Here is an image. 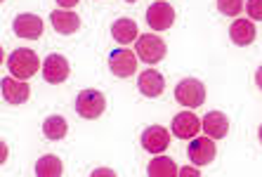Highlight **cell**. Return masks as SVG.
Instances as JSON below:
<instances>
[{
  "label": "cell",
  "instance_id": "83f0119b",
  "mask_svg": "<svg viewBox=\"0 0 262 177\" xmlns=\"http://www.w3.org/2000/svg\"><path fill=\"white\" fill-rule=\"evenodd\" d=\"M125 3H135V0H125Z\"/></svg>",
  "mask_w": 262,
  "mask_h": 177
},
{
  "label": "cell",
  "instance_id": "d6986e66",
  "mask_svg": "<svg viewBox=\"0 0 262 177\" xmlns=\"http://www.w3.org/2000/svg\"><path fill=\"white\" fill-rule=\"evenodd\" d=\"M64 172V165L57 156H43L36 161V175L38 177H59Z\"/></svg>",
  "mask_w": 262,
  "mask_h": 177
},
{
  "label": "cell",
  "instance_id": "44dd1931",
  "mask_svg": "<svg viewBox=\"0 0 262 177\" xmlns=\"http://www.w3.org/2000/svg\"><path fill=\"white\" fill-rule=\"evenodd\" d=\"M217 10L225 17H236L244 10V0H217Z\"/></svg>",
  "mask_w": 262,
  "mask_h": 177
},
{
  "label": "cell",
  "instance_id": "4316f807",
  "mask_svg": "<svg viewBox=\"0 0 262 177\" xmlns=\"http://www.w3.org/2000/svg\"><path fill=\"white\" fill-rule=\"evenodd\" d=\"M260 142H262V125H260Z\"/></svg>",
  "mask_w": 262,
  "mask_h": 177
},
{
  "label": "cell",
  "instance_id": "9c48e42d",
  "mask_svg": "<svg viewBox=\"0 0 262 177\" xmlns=\"http://www.w3.org/2000/svg\"><path fill=\"white\" fill-rule=\"evenodd\" d=\"M203 123L196 118V114H189V111H184V114H177L175 118H172V132H175V137H180V140H194L196 135H199V130H201Z\"/></svg>",
  "mask_w": 262,
  "mask_h": 177
},
{
  "label": "cell",
  "instance_id": "277c9868",
  "mask_svg": "<svg viewBox=\"0 0 262 177\" xmlns=\"http://www.w3.org/2000/svg\"><path fill=\"white\" fill-rule=\"evenodd\" d=\"M137 57L146 64H159L165 57V43L156 33H144L137 38Z\"/></svg>",
  "mask_w": 262,
  "mask_h": 177
},
{
  "label": "cell",
  "instance_id": "ba28073f",
  "mask_svg": "<svg viewBox=\"0 0 262 177\" xmlns=\"http://www.w3.org/2000/svg\"><path fill=\"white\" fill-rule=\"evenodd\" d=\"M43 78L52 85H59L69 78V61L61 55H50L43 61Z\"/></svg>",
  "mask_w": 262,
  "mask_h": 177
},
{
  "label": "cell",
  "instance_id": "5b68a950",
  "mask_svg": "<svg viewBox=\"0 0 262 177\" xmlns=\"http://www.w3.org/2000/svg\"><path fill=\"white\" fill-rule=\"evenodd\" d=\"M137 59H140V57L133 55V52L125 50V48L114 50V52L109 55L111 74L118 76V78H128V76H133L135 71H137Z\"/></svg>",
  "mask_w": 262,
  "mask_h": 177
},
{
  "label": "cell",
  "instance_id": "7a4b0ae2",
  "mask_svg": "<svg viewBox=\"0 0 262 177\" xmlns=\"http://www.w3.org/2000/svg\"><path fill=\"white\" fill-rule=\"evenodd\" d=\"M175 99L187 109H196L206 102V85L196 78H184L175 87Z\"/></svg>",
  "mask_w": 262,
  "mask_h": 177
},
{
  "label": "cell",
  "instance_id": "7402d4cb",
  "mask_svg": "<svg viewBox=\"0 0 262 177\" xmlns=\"http://www.w3.org/2000/svg\"><path fill=\"white\" fill-rule=\"evenodd\" d=\"M246 12H248L250 19L262 21V0H248V3H246Z\"/></svg>",
  "mask_w": 262,
  "mask_h": 177
},
{
  "label": "cell",
  "instance_id": "ffe728a7",
  "mask_svg": "<svg viewBox=\"0 0 262 177\" xmlns=\"http://www.w3.org/2000/svg\"><path fill=\"white\" fill-rule=\"evenodd\" d=\"M43 132L48 140H64V135L69 132V125L61 116H50L43 123Z\"/></svg>",
  "mask_w": 262,
  "mask_h": 177
},
{
  "label": "cell",
  "instance_id": "e0dca14e",
  "mask_svg": "<svg viewBox=\"0 0 262 177\" xmlns=\"http://www.w3.org/2000/svg\"><path fill=\"white\" fill-rule=\"evenodd\" d=\"M111 36H114V40L121 45H130L133 40H137V24H135L133 19H116L114 24H111Z\"/></svg>",
  "mask_w": 262,
  "mask_h": 177
},
{
  "label": "cell",
  "instance_id": "30bf717a",
  "mask_svg": "<svg viewBox=\"0 0 262 177\" xmlns=\"http://www.w3.org/2000/svg\"><path fill=\"white\" fill-rule=\"evenodd\" d=\"M12 29L19 38L36 40V38H40V33H43V21H40L38 14H19V17L14 19Z\"/></svg>",
  "mask_w": 262,
  "mask_h": 177
},
{
  "label": "cell",
  "instance_id": "6da1fadb",
  "mask_svg": "<svg viewBox=\"0 0 262 177\" xmlns=\"http://www.w3.org/2000/svg\"><path fill=\"white\" fill-rule=\"evenodd\" d=\"M7 69H10V74H12L14 78L29 80L31 76H36V71L40 69V59H38V55L33 50L19 48L7 57Z\"/></svg>",
  "mask_w": 262,
  "mask_h": 177
},
{
  "label": "cell",
  "instance_id": "2e32d148",
  "mask_svg": "<svg viewBox=\"0 0 262 177\" xmlns=\"http://www.w3.org/2000/svg\"><path fill=\"white\" fill-rule=\"evenodd\" d=\"M50 21H52V29H55L57 33H64V36L76 33L80 26V17L69 12V10H57V12H52L50 14Z\"/></svg>",
  "mask_w": 262,
  "mask_h": 177
},
{
  "label": "cell",
  "instance_id": "9a60e30c",
  "mask_svg": "<svg viewBox=\"0 0 262 177\" xmlns=\"http://www.w3.org/2000/svg\"><path fill=\"white\" fill-rule=\"evenodd\" d=\"M229 38H232L234 45H250L255 40V24L250 21V19H236L232 26H229Z\"/></svg>",
  "mask_w": 262,
  "mask_h": 177
},
{
  "label": "cell",
  "instance_id": "8992f818",
  "mask_svg": "<svg viewBox=\"0 0 262 177\" xmlns=\"http://www.w3.org/2000/svg\"><path fill=\"white\" fill-rule=\"evenodd\" d=\"M172 21H175V10L165 0H159V3L149 5V10H146V24L151 26L154 31L170 29Z\"/></svg>",
  "mask_w": 262,
  "mask_h": 177
},
{
  "label": "cell",
  "instance_id": "4fadbf2b",
  "mask_svg": "<svg viewBox=\"0 0 262 177\" xmlns=\"http://www.w3.org/2000/svg\"><path fill=\"white\" fill-rule=\"evenodd\" d=\"M137 87L144 97H159L161 92L165 87V80L159 71H154V69H146L144 74H140V80H137Z\"/></svg>",
  "mask_w": 262,
  "mask_h": 177
},
{
  "label": "cell",
  "instance_id": "603a6c76",
  "mask_svg": "<svg viewBox=\"0 0 262 177\" xmlns=\"http://www.w3.org/2000/svg\"><path fill=\"white\" fill-rule=\"evenodd\" d=\"M57 5L61 7V10H69V7H76L80 3V0H55Z\"/></svg>",
  "mask_w": 262,
  "mask_h": 177
},
{
  "label": "cell",
  "instance_id": "ac0fdd59",
  "mask_svg": "<svg viewBox=\"0 0 262 177\" xmlns=\"http://www.w3.org/2000/svg\"><path fill=\"white\" fill-rule=\"evenodd\" d=\"M146 175L149 177H175V175H180V170H177V165L172 159L159 156V159H154L151 163H149Z\"/></svg>",
  "mask_w": 262,
  "mask_h": 177
},
{
  "label": "cell",
  "instance_id": "cb8c5ba5",
  "mask_svg": "<svg viewBox=\"0 0 262 177\" xmlns=\"http://www.w3.org/2000/svg\"><path fill=\"white\" fill-rule=\"evenodd\" d=\"M180 175H182V177H187V175H199V170H194V168H182V170H180Z\"/></svg>",
  "mask_w": 262,
  "mask_h": 177
},
{
  "label": "cell",
  "instance_id": "52a82bcc",
  "mask_svg": "<svg viewBox=\"0 0 262 177\" xmlns=\"http://www.w3.org/2000/svg\"><path fill=\"white\" fill-rule=\"evenodd\" d=\"M168 144H170V132L163 125H149L142 132V147H144V151L161 153L168 149Z\"/></svg>",
  "mask_w": 262,
  "mask_h": 177
},
{
  "label": "cell",
  "instance_id": "8fae6325",
  "mask_svg": "<svg viewBox=\"0 0 262 177\" xmlns=\"http://www.w3.org/2000/svg\"><path fill=\"white\" fill-rule=\"evenodd\" d=\"M215 144H213V137H194L189 144V159L191 163L196 165H208L210 161L215 159Z\"/></svg>",
  "mask_w": 262,
  "mask_h": 177
},
{
  "label": "cell",
  "instance_id": "7c38bea8",
  "mask_svg": "<svg viewBox=\"0 0 262 177\" xmlns=\"http://www.w3.org/2000/svg\"><path fill=\"white\" fill-rule=\"evenodd\" d=\"M31 95V87L26 80L19 78H3V97L10 104H24Z\"/></svg>",
  "mask_w": 262,
  "mask_h": 177
},
{
  "label": "cell",
  "instance_id": "5bb4252c",
  "mask_svg": "<svg viewBox=\"0 0 262 177\" xmlns=\"http://www.w3.org/2000/svg\"><path fill=\"white\" fill-rule=\"evenodd\" d=\"M203 132H206L208 137H213V140H222V137L229 132V121H227V116L222 111H210V114H206V118H203Z\"/></svg>",
  "mask_w": 262,
  "mask_h": 177
},
{
  "label": "cell",
  "instance_id": "d4e9b609",
  "mask_svg": "<svg viewBox=\"0 0 262 177\" xmlns=\"http://www.w3.org/2000/svg\"><path fill=\"white\" fill-rule=\"evenodd\" d=\"M255 83H257V87L262 90V67L257 69V74H255Z\"/></svg>",
  "mask_w": 262,
  "mask_h": 177
},
{
  "label": "cell",
  "instance_id": "484cf974",
  "mask_svg": "<svg viewBox=\"0 0 262 177\" xmlns=\"http://www.w3.org/2000/svg\"><path fill=\"white\" fill-rule=\"evenodd\" d=\"M95 175H111L114 177V170H99V172H95Z\"/></svg>",
  "mask_w": 262,
  "mask_h": 177
},
{
  "label": "cell",
  "instance_id": "3957f363",
  "mask_svg": "<svg viewBox=\"0 0 262 177\" xmlns=\"http://www.w3.org/2000/svg\"><path fill=\"white\" fill-rule=\"evenodd\" d=\"M104 109H106V99L99 90H83L76 97V111H78V116L88 118V121L99 118L104 114Z\"/></svg>",
  "mask_w": 262,
  "mask_h": 177
}]
</instances>
